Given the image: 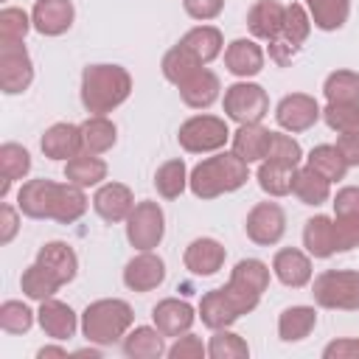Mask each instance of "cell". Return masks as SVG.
Segmentation results:
<instances>
[{"instance_id":"1","label":"cell","mask_w":359,"mask_h":359,"mask_svg":"<svg viewBox=\"0 0 359 359\" xmlns=\"http://www.w3.org/2000/svg\"><path fill=\"white\" fill-rule=\"evenodd\" d=\"M247 180H250V163H244L230 149V151H213V157L196 163L188 174V188L196 199H216L222 194L238 191Z\"/></svg>"},{"instance_id":"2","label":"cell","mask_w":359,"mask_h":359,"mask_svg":"<svg viewBox=\"0 0 359 359\" xmlns=\"http://www.w3.org/2000/svg\"><path fill=\"white\" fill-rule=\"evenodd\" d=\"M132 93V76L121 65H90L81 73V104L90 115L118 109Z\"/></svg>"},{"instance_id":"3","label":"cell","mask_w":359,"mask_h":359,"mask_svg":"<svg viewBox=\"0 0 359 359\" xmlns=\"http://www.w3.org/2000/svg\"><path fill=\"white\" fill-rule=\"evenodd\" d=\"M135 325V311L121 297H101L93 300L81 311V334L93 345H112L121 342L129 328Z\"/></svg>"},{"instance_id":"4","label":"cell","mask_w":359,"mask_h":359,"mask_svg":"<svg viewBox=\"0 0 359 359\" xmlns=\"http://www.w3.org/2000/svg\"><path fill=\"white\" fill-rule=\"evenodd\" d=\"M261 294L250 292L247 286H238L233 280H227L222 289H210L202 294L199 300V309H196V317L202 320L205 328L210 331H219V328H230L238 317L255 311Z\"/></svg>"},{"instance_id":"5","label":"cell","mask_w":359,"mask_h":359,"mask_svg":"<svg viewBox=\"0 0 359 359\" xmlns=\"http://www.w3.org/2000/svg\"><path fill=\"white\" fill-rule=\"evenodd\" d=\"M311 297L320 309L356 311L359 309V272L353 269H325L311 283Z\"/></svg>"},{"instance_id":"6","label":"cell","mask_w":359,"mask_h":359,"mask_svg":"<svg viewBox=\"0 0 359 359\" xmlns=\"http://www.w3.org/2000/svg\"><path fill=\"white\" fill-rule=\"evenodd\" d=\"M233 132L227 129L224 118L219 115H191L180 123L177 140L188 154H213L227 146Z\"/></svg>"},{"instance_id":"7","label":"cell","mask_w":359,"mask_h":359,"mask_svg":"<svg viewBox=\"0 0 359 359\" xmlns=\"http://www.w3.org/2000/svg\"><path fill=\"white\" fill-rule=\"evenodd\" d=\"M222 107L224 115L236 123H261L269 115V95L261 84L241 79L224 90Z\"/></svg>"},{"instance_id":"8","label":"cell","mask_w":359,"mask_h":359,"mask_svg":"<svg viewBox=\"0 0 359 359\" xmlns=\"http://www.w3.org/2000/svg\"><path fill=\"white\" fill-rule=\"evenodd\" d=\"M309 34H311V17H309L306 6H303V3L286 6L283 28H280V34L269 42V59H272L275 65H289V62L300 53V48H303V42L309 39Z\"/></svg>"},{"instance_id":"9","label":"cell","mask_w":359,"mask_h":359,"mask_svg":"<svg viewBox=\"0 0 359 359\" xmlns=\"http://www.w3.org/2000/svg\"><path fill=\"white\" fill-rule=\"evenodd\" d=\"M165 236V213L157 202L143 199L132 208L126 216V241L140 252V250H154L160 247Z\"/></svg>"},{"instance_id":"10","label":"cell","mask_w":359,"mask_h":359,"mask_svg":"<svg viewBox=\"0 0 359 359\" xmlns=\"http://www.w3.org/2000/svg\"><path fill=\"white\" fill-rule=\"evenodd\" d=\"M34 81V62L22 42H0V90L20 95Z\"/></svg>"},{"instance_id":"11","label":"cell","mask_w":359,"mask_h":359,"mask_svg":"<svg viewBox=\"0 0 359 359\" xmlns=\"http://www.w3.org/2000/svg\"><path fill=\"white\" fill-rule=\"evenodd\" d=\"M334 236L337 252L359 247V185H345L334 196Z\"/></svg>"},{"instance_id":"12","label":"cell","mask_w":359,"mask_h":359,"mask_svg":"<svg viewBox=\"0 0 359 359\" xmlns=\"http://www.w3.org/2000/svg\"><path fill=\"white\" fill-rule=\"evenodd\" d=\"M247 238L258 247H275L286 233V213L278 202H258L250 208L244 222Z\"/></svg>"},{"instance_id":"13","label":"cell","mask_w":359,"mask_h":359,"mask_svg":"<svg viewBox=\"0 0 359 359\" xmlns=\"http://www.w3.org/2000/svg\"><path fill=\"white\" fill-rule=\"evenodd\" d=\"M320 118H323V107L309 93H289L275 107V121L289 135H297V132L311 129Z\"/></svg>"},{"instance_id":"14","label":"cell","mask_w":359,"mask_h":359,"mask_svg":"<svg viewBox=\"0 0 359 359\" xmlns=\"http://www.w3.org/2000/svg\"><path fill=\"white\" fill-rule=\"evenodd\" d=\"M163 280H165V261L154 250H140L123 266V286L129 292L146 294V292H154Z\"/></svg>"},{"instance_id":"15","label":"cell","mask_w":359,"mask_h":359,"mask_svg":"<svg viewBox=\"0 0 359 359\" xmlns=\"http://www.w3.org/2000/svg\"><path fill=\"white\" fill-rule=\"evenodd\" d=\"M135 205H137L135 202V194L123 182H101L98 191L93 194V210L104 222H109V224L126 222V216L132 213Z\"/></svg>"},{"instance_id":"16","label":"cell","mask_w":359,"mask_h":359,"mask_svg":"<svg viewBox=\"0 0 359 359\" xmlns=\"http://www.w3.org/2000/svg\"><path fill=\"white\" fill-rule=\"evenodd\" d=\"M224 258H227V250L222 241L210 238V236H202V238H194L185 252H182V264L191 275L196 278H210L216 275L222 266H224Z\"/></svg>"},{"instance_id":"17","label":"cell","mask_w":359,"mask_h":359,"mask_svg":"<svg viewBox=\"0 0 359 359\" xmlns=\"http://www.w3.org/2000/svg\"><path fill=\"white\" fill-rule=\"evenodd\" d=\"M76 20L73 0H36L31 8L34 31L42 36H62L70 31Z\"/></svg>"},{"instance_id":"18","label":"cell","mask_w":359,"mask_h":359,"mask_svg":"<svg viewBox=\"0 0 359 359\" xmlns=\"http://www.w3.org/2000/svg\"><path fill=\"white\" fill-rule=\"evenodd\" d=\"M151 320H154V325H157V331L163 337L177 339V337H182V334L191 331V325L196 320V311H194V306L188 300L165 297V300H160L151 309Z\"/></svg>"},{"instance_id":"19","label":"cell","mask_w":359,"mask_h":359,"mask_svg":"<svg viewBox=\"0 0 359 359\" xmlns=\"http://www.w3.org/2000/svg\"><path fill=\"white\" fill-rule=\"evenodd\" d=\"M272 275L289 289H303L311 283V255L297 247H283L272 258Z\"/></svg>"},{"instance_id":"20","label":"cell","mask_w":359,"mask_h":359,"mask_svg":"<svg viewBox=\"0 0 359 359\" xmlns=\"http://www.w3.org/2000/svg\"><path fill=\"white\" fill-rule=\"evenodd\" d=\"M36 323H39V328H42L50 339H56V342L70 339V337L76 334V328L81 325L79 317H76V311H73L67 303L56 300V297H48V300L39 303Z\"/></svg>"},{"instance_id":"21","label":"cell","mask_w":359,"mask_h":359,"mask_svg":"<svg viewBox=\"0 0 359 359\" xmlns=\"http://www.w3.org/2000/svg\"><path fill=\"white\" fill-rule=\"evenodd\" d=\"M264 48L255 42V39H233L227 48H224V67L236 76V79H252L264 70Z\"/></svg>"},{"instance_id":"22","label":"cell","mask_w":359,"mask_h":359,"mask_svg":"<svg viewBox=\"0 0 359 359\" xmlns=\"http://www.w3.org/2000/svg\"><path fill=\"white\" fill-rule=\"evenodd\" d=\"M39 149L48 160H70L81 154V123H53L45 129Z\"/></svg>"},{"instance_id":"23","label":"cell","mask_w":359,"mask_h":359,"mask_svg":"<svg viewBox=\"0 0 359 359\" xmlns=\"http://www.w3.org/2000/svg\"><path fill=\"white\" fill-rule=\"evenodd\" d=\"M283 17H286V6L278 0H255L247 11V28L252 34V39L261 42H272L280 28H283Z\"/></svg>"},{"instance_id":"24","label":"cell","mask_w":359,"mask_h":359,"mask_svg":"<svg viewBox=\"0 0 359 359\" xmlns=\"http://www.w3.org/2000/svg\"><path fill=\"white\" fill-rule=\"evenodd\" d=\"M53 191L56 182L53 180H28L20 185L17 191V208L22 216L28 219H50V208H53Z\"/></svg>"},{"instance_id":"25","label":"cell","mask_w":359,"mask_h":359,"mask_svg":"<svg viewBox=\"0 0 359 359\" xmlns=\"http://www.w3.org/2000/svg\"><path fill=\"white\" fill-rule=\"evenodd\" d=\"M177 90H180V98H182L185 107H191V109H208L210 104H216V98L222 93V81H219V76L213 70L199 67Z\"/></svg>"},{"instance_id":"26","label":"cell","mask_w":359,"mask_h":359,"mask_svg":"<svg viewBox=\"0 0 359 359\" xmlns=\"http://www.w3.org/2000/svg\"><path fill=\"white\" fill-rule=\"evenodd\" d=\"M123 353L129 359H160L168 353L165 348V337L157 331V325H135L129 328V334L121 339Z\"/></svg>"},{"instance_id":"27","label":"cell","mask_w":359,"mask_h":359,"mask_svg":"<svg viewBox=\"0 0 359 359\" xmlns=\"http://www.w3.org/2000/svg\"><path fill=\"white\" fill-rule=\"evenodd\" d=\"M87 205H90V199H87L84 188H79L73 182H56L50 219L59 224H73L87 213Z\"/></svg>"},{"instance_id":"28","label":"cell","mask_w":359,"mask_h":359,"mask_svg":"<svg viewBox=\"0 0 359 359\" xmlns=\"http://www.w3.org/2000/svg\"><path fill=\"white\" fill-rule=\"evenodd\" d=\"M303 247L311 258H331L337 252V236H334V216H311L303 224Z\"/></svg>"},{"instance_id":"29","label":"cell","mask_w":359,"mask_h":359,"mask_svg":"<svg viewBox=\"0 0 359 359\" xmlns=\"http://www.w3.org/2000/svg\"><path fill=\"white\" fill-rule=\"evenodd\" d=\"M36 261L45 269H50L62 280V286L70 283L79 275V255H76V250L67 241H48V244H42L39 252H36Z\"/></svg>"},{"instance_id":"30","label":"cell","mask_w":359,"mask_h":359,"mask_svg":"<svg viewBox=\"0 0 359 359\" xmlns=\"http://www.w3.org/2000/svg\"><path fill=\"white\" fill-rule=\"evenodd\" d=\"M269 129H264L261 123H238V129L233 132L230 143L233 151L244 160V163H261L269 151Z\"/></svg>"},{"instance_id":"31","label":"cell","mask_w":359,"mask_h":359,"mask_svg":"<svg viewBox=\"0 0 359 359\" xmlns=\"http://www.w3.org/2000/svg\"><path fill=\"white\" fill-rule=\"evenodd\" d=\"M107 163L98 157V154H76L70 160H65V180L79 185V188H95L107 180Z\"/></svg>"},{"instance_id":"32","label":"cell","mask_w":359,"mask_h":359,"mask_svg":"<svg viewBox=\"0 0 359 359\" xmlns=\"http://www.w3.org/2000/svg\"><path fill=\"white\" fill-rule=\"evenodd\" d=\"M180 45H185L202 65H210L216 56H222L224 36H222V31L216 25H196V28H191V31L182 34Z\"/></svg>"},{"instance_id":"33","label":"cell","mask_w":359,"mask_h":359,"mask_svg":"<svg viewBox=\"0 0 359 359\" xmlns=\"http://www.w3.org/2000/svg\"><path fill=\"white\" fill-rule=\"evenodd\" d=\"M292 194H294L303 205L317 208V205H325V202L331 199V182H328L323 174H317L314 168L297 165V168H294V180H292Z\"/></svg>"},{"instance_id":"34","label":"cell","mask_w":359,"mask_h":359,"mask_svg":"<svg viewBox=\"0 0 359 359\" xmlns=\"http://www.w3.org/2000/svg\"><path fill=\"white\" fill-rule=\"evenodd\" d=\"M118 140V126L107 115H90L81 123V151L107 154Z\"/></svg>"},{"instance_id":"35","label":"cell","mask_w":359,"mask_h":359,"mask_svg":"<svg viewBox=\"0 0 359 359\" xmlns=\"http://www.w3.org/2000/svg\"><path fill=\"white\" fill-rule=\"evenodd\" d=\"M317 325L314 306H289L278 317V337L283 342H303Z\"/></svg>"},{"instance_id":"36","label":"cell","mask_w":359,"mask_h":359,"mask_svg":"<svg viewBox=\"0 0 359 359\" xmlns=\"http://www.w3.org/2000/svg\"><path fill=\"white\" fill-rule=\"evenodd\" d=\"M303 6L320 31H339L351 14V0H303Z\"/></svg>"},{"instance_id":"37","label":"cell","mask_w":359,"mask_h":359,"mask_svg":"<svg viewBox=\"0 0 359 359\" xmlns=\"http://www.w3.org/2000/svg\"><path fill=\"white\" fill-rule=\"evenodd\" d=\"M31 171V154L25 146L20 143H3L0 146V174H3V188H0V196L6 199L11 185L17 180H22L25 174Z\"/></svg>"},{"instance_id":"38","label":"cell","mask_w":359,"mask_h":359,"mask_svg":"<svg viewBox=\"0 0 359 359\" xmlns=\"http://www.w3.org/2000/svg\"><path fill=\"white\" fill-rule=\"evenodd\" d=\"M199 67H205L185 45H174V48H168L165 50V56H163V62H160V70H163V76H165V81H171L174 87H180L182 81H188Z\"/></svg>"},{"instance_id":"39","label":"cell","mask_w":359,"mask_h":359,"mask_svg":"<svg viewBox=\"0 0 359 359\" xmlns=\"http://www.w3.org/2000/svg\"><path fill=\"white\" fill-rule=\"evenodd\" d=\"M20 289H22V294H25V297H31V300L42 303V300L53 297V294L62 289V280H59L50 269H45L39 261H34L28 269H22Z\"/></svg>"},{"instance_id":"40","label":"cell","mask_w":359,"mask_h":359,"mask_svg":"<svg viewBox=\"0 0 359 359\" xmlns=\"http://www.w3.org/2000/svg\"><path fill=\"white\" fill-rule=\"evenodd\" d=\"M306 165L314 168L317 174H323L331 185L339 182V180H345V174H348V168H351V165L345 163V157L339 154V149L331 146V143L314 146V149L309 151V157H306Z\"/></svg>"},{"instance_id":"41","label":"cell","mask_w":359,"mask_h":359,"mask_svg":"<svg viewBox=\"0 0 359 359\" xmlns=\"http://www.w3.org/2000/svg\"><path fill=\"white\" fill-rule=\"evenodd\" d=\"M258 185L264 194L269 196H286L292 194V180H294V168L286 165V163H275V160H261L258 165V174H255Z\"/></svg>"},{"instance_id":"42","label":"cell","mask_w":359,"mask_h":359,"mask_svg":"<svg viewBox=\"0 0 359 359\" xmlns=\"http://www.w3.org/2000/svg\"><path fill=\"white\" fill-rule=\"evenodd\" d=\"M325 101L334 104H359V73L356 70H334L323 81Z\"/></svg>"},{"instance_id":"43","label":"cell","mask_w":359,"mask_h":359,"mask_svg":"<svg viewBox=\"0 0 359 359\" xmlns=\"http://www.w3.org/2000/svg\"><path fill=\"white\" fill-rule=\"evenodd\" d=\"M154 188L163 199H177L188 188V165L182 160H165L154 171Z\"/></svg>"},{"instance_id":"44","label":"cell","mask_w":359,"mask_h":359,"mask_svg":"<svg viewBox=\"0 0 359 359\" xmlns=\"http://www.w3.org/2000/svg\"><path fill=\"white\" fill-rule=\"evenodd\" d=\"M230 280L238 283V286H247L255 294H264L266 286H269V266L264 261H258V258H241L233 266Z\"/></svg>"},{"instance_id":"45","label":"cell","mask_w":359,"mask_h":359,"mask_svg":"<svg viewBox=\"0 0 359 359\" xmlns=\"http://www.w3.org/2000/svg\"><path fill=\"white\" fill-rule=\"evenodd\" d=\"M208 356L210 359H247L250 345L230 328H219V331H213V337L208 342Z\"/></svg>"},{"instance_id":"46","label":"cell","mask_w":359,"mask_h":359,"mask_svg":"<svg viewBox=\"0 0 359 359\" xmlns=\"http://www.w3.org/2000/svg\"><path fill=\"white\" fill-rule=\"evenodd\" d=\"M36 311H31L22 300H6L0 306V328L6 334H25L34 325Z\"/></svg>"},{"instance_id":"47","label":"cell","mask_w":359,"mask_h":359,"mask_svg":"<svg viewBox=\"0 0 359 359\" xmlns=\"http://www.w3.org/2000/svg\"><path fill=\"white\" fill-rule=\"evenodd\" d=\"M31 28V14H25L22 8L8 6L0 11V42H22Z\"/></svg>"},{"instance_id":"48","label":"cell","mask_w":359,"mask_h":359,"mask_svg":"<svg viewBox=\"0 0 359 359\" xmlns=\"http://www.w3.org/2000/svg\"><path fill=\"white\" fill-rule=\"evenodd\" d=\"M264 160H275V163H286V165L297 168L300 160H303V149H300V143H297L292 135H286V132H272V135H269V151H266Z\"/></svg>"},{"instance_id":"49","label":"cell","mask_w":359,"mask_h":359,"mask_svg":"<svg viewBox=\"0 0 359 359\" xmlns=\"http://www.w3.org/2000/svg\"><path fill=\"white\" fill-rule=\"evenodd\" d=\"M323 121L337 135L353 132V129H359V104H334V101H328L323 107Z\"/></svg>"},{"instance_id":"50","label":"cell","mask_w":359,"mask_h":359,"mask_svg":"<svg viewBox=\"0 0 359 359\" xmlns=\"http://www.w3.org/2000/svg\"><path fill=\"white\" fill-rule=\"evenodd\" d=\"M208 353V345L196 337V334H182V337H177L174 339V345H168V353L165 356H171V359H202Z\"/></svg>"},{"instance_id":"51","label":"cell","mask_w":359,"mask_h":359,"mask_svg":"<svg viewBox=\"0 0 359 359\" xmlns=\"http://www.w3.org/2000/svg\"><path fill=\"white\" fill-rule=\"evenodd\" d=\"M182 8L191 20L210 22L224 11V0H182Z\"/></svg>"},{"instance_id":"52","label":"cell","mask_w":359,"mask_h":359,"mask_svg":"<svg viewBox=\"0 0 359 359\" xmlns=\"http://www.w3.org/2000/svg\"><path fill=\"white\" fill-rule=\"evenodd\" d=\"M20 233V208L3 202L0 205V244H11Z\"/></svg>"},{"instance_id":"53","label":"cell","mask_w":359,"mask_h":359,"mask_svg":"<svg viewBox=\"0 0 359 359\" xmlns=\"http://www.w3.org/2000/svg\"><path fill=\"white\" fill-rule=\"evenodd\" d=\"M325 359H359V337H342L323 348Z\"/></svg>"},{"instance_id":"54","label":"cell","mask_w":359,"mask_h":359,"mask_svg":"<svg viewBox=\"0 0 359 359\" xmlns=\"http://www.w3.org/2000/svg\"><path fill=\"white\" fill-rule=\"evenodd\" d=\"M334 146L339 149V154L345 157L348 165H359V129H353V132H342V135L337 137Z\"/></svg>"},{"instance_id":"55","label":"cell","mask_w":359,"mask_h":359,"mask_svg":"<svg viewBox=\"0 0 359 359\" xmlns=\"http://www.w3.org/2000/svg\"><path fill=\"white\" fill-rule=\"evenodd\" d=\"M48 356H67V351L62 348V345H45V348H39L36 351V359H48Z\"/></svg>"}]
</instances>
